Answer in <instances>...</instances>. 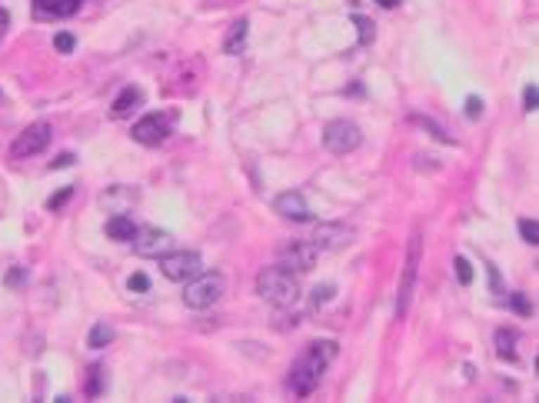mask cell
Wrapping results in <instances>:
<instances>
[{
  "mask_svg": "<svg viewBox=\"0 0 539 403\" xmlns=\"http://www.w3.org/2000/svg\"><path fill=\"white\" fill-rule=\"evenodd\" d=\"M337 357V340H313L306 350L293 360L287 373V387L293 390V397H310V393L320 387L326 366L333 364Z\"/></svg>",
  "mask_w": 539,
  "mask_h": 403,
  "instance_id": "6da1fadb",
  "label": "cell"
},
{
  "mask_svg": "<svg viewBox=\"0 0 539 403\" xmlns=\"http://www.w3.org/2000/svg\"><path fill=\"white\" fill-rule=\"evenodd\" d=\"M256 297L266 303H273L280 310H287L293 303L300 300V280L293 270L287 267H264L260 274H256Z\"/></svg>",
  "mask_w": 539,
  "mask_h": 403,
  "instance_id": "7a4b0ae2",
  "label": "cell"
},
{
  "mask_svg": "<svg viewBox=\"0 0 539 403\" xmlns=\"http://www.w3.org/2000/svg\"><path fill=\"white\" fill-rule=\"evenodd\" d=\"M420 260H423V234L416 230L410 237V247H406V264H403V277H400V290H396V316L410 314V303H413V290H416V277H420Z\"/></svg>",
  "mask_w": 539,
  "mask_h": 403,
  "instance_id": "3957f363",
  "label": "cell"
},
{
  "mask_svg": "<svg viewBox=\"0 0 539 403\" xmlns=\"http://www.w3.org/2000/svg\"><path fill=\"white\" fill-rule=\"evenodd\" d=\"M226 290V277L223 274H197L193 280H187V287H183V303H187L190 310H210L214 303H220Z\"/></svg>",
  "mask_w": 539,
  "mask_h": 403,
  "instance_id": "277c9868",
  "label": "cell"
},
{
  "mask_svg": "<svg viewBox=\"0 0 539 403\" xmlns=\"http://www.w3.org/2000/svg\"><path fill=\"white\" fill-rule=\"evenodd\" d=\"M174 124H176V114L174 110H153V114L140 117L134 130H130V137L143 143V147H160L163 140L174 134Z\"/></svg>",
  "mask_w": 539,
  "mask_h": 403,
  "instance_id": "5b68a950",
  "label": "cell"
},
{
  "mask_svg": "<svg viewBox=\"0 0 539 403\" xmlns=\"http://www.w3.org/2000/svg\"><path fill=\"white\" fill-rule=\"evenodd\" d=\"M51 137H53V127L47 120H37V124L24 127L11 143V157L13 160H27V157H37L51 147Z\"/></svg>",
  "mask_w": 539,
  "mask_h": 403,
  "instance_id": "8992f818",
  "label": "cell"
},
{
  "mask_svg": "<svg viewBox=\"0 0 539 403\" xmlns=\"http://www.w3.org/2000/svg\"><path fill=\"white\" fill-rule=\"evenodd\" d=\"M160 274L174 283H187L203 274V257L197 250H170L160 257Z\"/></svg>",
  "mask_w": 539,
  "mask_h": 403,
  "instance_id": "52a82bcc",
  "label": "cell"
},
{
  "mask_svg": "<svg viewBox=\"0 0 539 403\" xmlns=\"http://www.w3.org/2000/svg\"><path fill=\"white\" fill-rule=\"evenodd\" d=\"M360 143H363V130L353 124V120H330L323 127V147L330 153H337V157L353 153Z\"/></svg>",
  "mask_w": 539,
  "mask_h": 403,
  "instance_id": "ba28073f",
  "label": "cell"
},
{
  "mask_svg": "<svg viewBox=\"0 0 539 403\" xmlns=\"http://www.w3.org/2000/svg\"><path fill=\"white\" fill-rule=\"evenodd\" d=\"M320 260V247L313 240H290L280 247V267H287L293 274H310Z\"/></svg>",
  "mask_w": 539,
  "mask_h": 403,
  "instance_id": "9c48e42d",
  "label": "cell"
},
{
  "mask_svg": "<svg viewBox=\"0 0 539 403\" xmlns=\"http://www.w3.org/2000/svg\"><path fill=\"white\" fill-rule=\"evenodd\" d=\"M130 243H134V250H137L140 257H157V260H160L163 253L174 250V234H167V230H160V227H147V230H137Z\"/></svg>",
  "mask_w": 539,
  "mask_h": 403,
  "instance_id": "30bf717a",
  "label": "cell"
},
{
  "mask_svg": "<svg viewBox=\"0 0 539 403\" xmlns=\"http://www.w3.org/2000/svg\"><path fill=\"white\" fill-rule=\"evenodd\" d=\"M273 210L283 220H293V224H306L310 220V207H306V200H303L300 190H283V193H276L273 197Z\"/></svg>",
  "mask_w": 539,
  "mask_h": 403,
  "instance_id": "8fae6325",
  "label": "cell"
},
{
  "mask_svg": "<svg viewBox=\"0 0 539 403\" xmlns=\"http://www.w3.org/2000/svg\"><path fill=\"white\" fill-rule=\"evenodd\" d=\"M310 240L320 250H343L353 240V227H346V224H316Z\"/></svg>",
  "mask_w": 539,
  "mask_h": 403,
  "instance_id": "7c38bea8",
  "label": "cell"
},
{
  "mask_svg": "<svg viewBox=\"0 0 539 403\" xmlns=\"http://www.w3.org/2000/svg\"><path fill=\"white\" fill-rule=\"evenodd\" d=\"M140 103H143V90H140L137 84H130V87L120 90V94H117V101L110 103V117H113V120H124V117H130L134 110H137Z\"/></svg>",
  "mask_w": 539,
  "mask_h": 403,
  "instance_id": "4fadbf2b",
  "label": "cell"
},
{
  "mask_svg": "<svg viewBox=\"0 0 539 403\" xmlns=\"http://www.w3.org/2000/svg\"><path fill=\"white\" fill-rule=\"evenodd\" d=\"M84 0H34L37 17H74Z\"/></svg>",
  "mask_w": 539,
  "mask_h": 403,
  "instance_id": "5bb4252c",
  "label": "cell"
},
{
  "mask_svg": "<svg viewBox=\"0 0 539 403\" xmlns=\"http://www.w3.org/2000/svg\"><path fill=\"white\" fill-rule=\"evenodd\" d=\"M247 34H250V20H247V17L233 20L230 30H226V37H223V51L230 53V57L243 53V47H247Z\"/></svg>",
  "mask_w": 539,
  "mask_h": 403,
  "instance_id": "9a60e30c",
  "label": "cell"
},
{
  "mask_svg": "<svg viewBox=\"0 0 539 403\" xmlns=\"http://www.w3.org/2000/svg\"><path fill=\"white\" fill-rule=\"evenodd\" d=\"M137 224H134V217L126 214H117L107 220V237L117 240V243H126V240H134V234H137Z\"/></svg>",
  "mask_w": 539,
  "mask_h": 403,
  "instance_id": "2e32d148",
  "label": "cell"
},
{
  "mask_svg": "<svg viewBox=\"0 0 539 403\" xmlns=\"http://www.w3.org/2000/svg\"><path fill=\"white\" fill-rule=\"evenodd\" d=\"M103 390H107V366H103V364H90L87 387H84V393H87L90 400H97V397H103Z\"/></svg>",
  "mask_w": 539,
  "mask_h": 403,
  "instance_id": "e0dca14e",
  "label": "cell"
},
{
  "mask_svg": "<svg viewBox=\"0 0 539 403\" xmlns=\"http://www.w3.org/2000/svg\"><path fill=\"white\" fill-rule=\"evenodd\" d=\"M410 124H416L420 130H427V134H433V137L439 140V143H453V137L443 130V127L433 120V117H423V114H410Z\"/></svg>",
  "mask_w": 539,
  "mask_h": 403,
  "instance_id": "ac0fdd59",
  "label": "cell"
},
{
  "mask_svg": "<svg viewBox=\"0 0 539 403\" xmlns=\"http://www.w3.org/2000/svg\"><path fill=\"white\" fill-rule=\"evenodd\" d=\"M110 340H113V327H110V324H93V327H90V333H87V347H90V350H103Z\"/></svg>",
  "mask_w": 539,
  "mask_h": 403,
  "instance_id": "d6986e66",
  "label": "cell"
},
{
  "mask_svg": "<svg viewBox=\"0 0 539 403\" xmlns=\"http://www.w3.org/2000/svg\"><path fill=\"white\" fill-rule=\"evenodd\" d=\"M496 353L502 360H516V330H496Z\"/></svg>",
  "mask_w": 539,
  "mask_h": 403,
  "instance_id": "ffe728a7",
  "label": "cell"
},
{
  "mask_svg": "<svg viewBox=\"0 0 539 403\" xmlns=\"http://www.w3.org/2000/svg\"><path fill=\"white\" fill-rule=\"evenodd\" d=\"M353 24L360 30V47H370L373 37H377V24H373L370 17H363V13H353Z\"/></svg>",
  "mask_w": 539,
  "mask_h": 403,
  "instance_id": "44dd1931",
  "label": "cell"
},
{
  "mask_svg": "<svg viewBox=\"0 0 539 403\" xmlns=\"http://www.w3.org/2000/svg\"><path fill=\"white\" fill-rule=\"evenodd\" d=\"M333 297H337V283H320V287L310 293V303H313V307H323V303H330Z\"/></svg>",
  "mask_w": 539,
  "mask_h": 403,
  "instance_id": "7402d4cb",
  "label": "cell"
},
{
  "mask_svg": "<svg viewBox=\"0 0 539 403\" xmlns=\"http://www.w3.org/2000/svg\"><path fill=\"white\" fill-rule=\"evenodd\" d=\"M453 267H456V280H460L463 287H469V283H473V264H469L466 257H453Z\"/></svg>",
  "mask_w": 539,
  "mask_h": 403,
  "instance_id": "603a6c76",
  "label": "cell"
},
{
  "mask_svg": "<svg viewBox=\"0 0 539 403\" xmlns=\"http://www.w3.org/2000/svg\"><path fill=\"white\" fill-rule=\"evenodd\" d=\"M519 237L526 240V243H533V247H536V243H539V224H536V220L523 217V220H519Z\"/></svg>",
  "mask_w": 539,
  "mask_h": 403,
  "instance_id": "cb8c5ba5",
  "label": "cell"
},
{
  "mask_svg": "<svg viewBox=\"0 0 539 403\" xmlns=\"http://www.w3.org/2000/svg\"><path fill=\"white\" fill-rule=\"evenodd\" d=\"M506 303H509L519 316H533V303L526 300V293H509V297H506Z\"/></svg>",
  "mask_w": 539,
  "mask_h": 403,
  "instance_id": "d4e9b609",
  "label": "cell"
},
{
  "mask_svg": "<svg viewBox=\"0 0 539 403\" xmlns=\"http://www.w3.org/2000/svg\"><path fill=\"white\" fill-rule=\"evenodd\" d=\"M27 280H30L27 267H11V270H7V287H11V290L27 287Z\"/></svg>",
  "mask_w": 539,
  "mask_h": 403,
  "instance_id": "484cf974",
  "label": "cell"
},
{
  "mask_svg": "<svg viewBox=\"0 0 539 403\" xmlns=\"http://www.w3.org/2000/svg\"><path fill=\"white\" fill-rule=\"evenodd\" d=\"M53 47H57L60 53H74L77 37H74V34H67V30H63V34H57V37H53Z\"/></svg>",
  "mask_w": 539,
  "mask_h": 403,
  "instance_id": "4316f807",
  "label": "cell"
},
{
  "mask_svg": "<svg viewBox=\"0 0 539 403\" xmlns=\"http://www.w3.org/2000/svg\"><path fill=\"white\" fill-rule=\"evenodd\" d=\"M70 197H74V187H63V190H57V193H53L51 200H47V210H60L63 203L70 200Z\"/></svg>",
  "mask_w": 539,
  "mask_h": 403,
  "instance_id": "83f0119b",
  "label": "cell"
},
{
  "mask_svg": "<svg viewBox=\"0 0 539 403\" xmlns=\"http://www.w3.org/2000/svg\"><path fill=\"white\" fill-rule=\"evenodd\" d=\"M126 287L134 290V293H147V290H150V277H147V274H130Z\"/></svg>",
  "mask_w": 539,
  "mask_h": 403,
  "instance_id": "f1b7e54d",
  "label": "cell"
},
{
  "mask_svg": "<svg viewBox=\"0 0 539 403\" xmlns=\"http://www.w3.org/2000/svg\"><path fill=\"white\" fill-rule=\"evenodd\" d=\"M523 107H526L529 114L539 107V87H536V84H529V87L523 90Z\"/></svg>",
  "mask_w": 539,
  "mask_h": 403,
  "instance_id": "f546056e",
  "label": "cell"
},
{
  "mask_svg": "<svg viewBox=\"0 0 539 403\" xmlns=\"http://www.w3.org/2000/svg\"><path fill=\"white\" fill-rule=\"evenodd\" d=\"M466 117L469 120H479L483 117V101L479 97H466Z\"/></svg>",
  "mask_w": 539,
  "mask_h": 403,
  "instance_id": "4dcf8cb0",
  "label": "cell"
},
{
  "mask_svg": "<svg viewBox=\"0 0 539 403\" xmlns=\"http://www.w3.org/2000/svg\"><path fill=\"white\" fill-rule=\"evenodd\" d=\"M77 164V153H60V157H53L51 170H63V167H74Z\"/></svg>",
  "mask_w": 539,
  "mask_h": 403,
  "instance_id": "1f68e13d",
  "label": "cell"
},
{
  "mask_svg": "<svg viewBox=\"0 0 539 403\" xmlns=\"http://www.w3.org/2000/svg\"><path fill=\"white\" fill-rule=\"evenodd\" d=\"M7 27H11V13H7L4 7H0V37L7 34Z\"/></svg>",
  "mask_w": 539,
  "mask_h": 403,
  "instance_id": "d6a6232c",
  "label": "cell"
},
{
  "mask_svg": "<svg viewBox=\"0 0 539 403\" xmlns=\"http://www.w3.org/2000/svg\"><path fill=\"white\" fill-rule=\"evenodd\" d=\"M373 4H379V7H387V11H393V7H400L403 0H373Z\"/></svg>",
  "mask_w": 539,
  "mask_h": 403,
  "instance_id": "836d02e7",
  "label": "cell"
}]
</instances>
